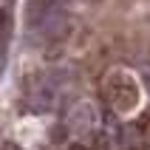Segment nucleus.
Wrapping results in <instances>:
<instances>
[{
    "mask_svg": "<svg viewBox=\"0 0 150 150\" xmlns=\"http://www.w3.org/2000/svg\"><path fill=\"white\" fill-rule=\"evenodd\" d=\"M25 31L37 42H57L68 31V14L59 0H28Z\"/></svg>",
    "mask_w": 150,
    "mask_h": 150,
    "instance_id": "1",
    "label": "nucleus"
},
{
    "mask_svg": "<svg viewBox=\"0 0 150 150\" xmlns=\"http://www.w3.org/2000/svg\"><path fill=\"white\" fill-rule=\"evenodd\" d=\"M59 91H62V85H59V79L54 76V71L34 74L31 79L25 82V105H28V110L48 113V110L57 108Z\"/></svg>",
    "mask_w": 150,
    "mask_h": 150,
    "instance_id": "2",
    "label": "nucleus"
},
{
    "mask_svg": "<svg viewBox=\"0 0 150 150\" xmlns=\"http://www.w3.org/2000/svg\"><path fill=\"white\" fill-rule=\"evenodd\" d=\"M105 91H108V99L113 102L116 110H130V108H136V102H139V88H136V82L127 74H122V71H113V74L108 76Z\"/></svg>",
    "mask_w": 150,
    "mask_h": 150,
    "instance_id": "3",
    "label": "nucleus"
},
{
    "mask_svg": "<svg viewBox=\"0 0 150 150\" xmlns=\"http://www.w3.org/2000/svg\"><path fill=\"white\" fill-rule=\"evenodd\" d=\"M11 34V0H0V45H6Z\"/></svg>",
    "mask_w": 150,
    "mask_h": 150,
    "instance_id": "4",
    "label": "nucleus"
}]
</instances>
